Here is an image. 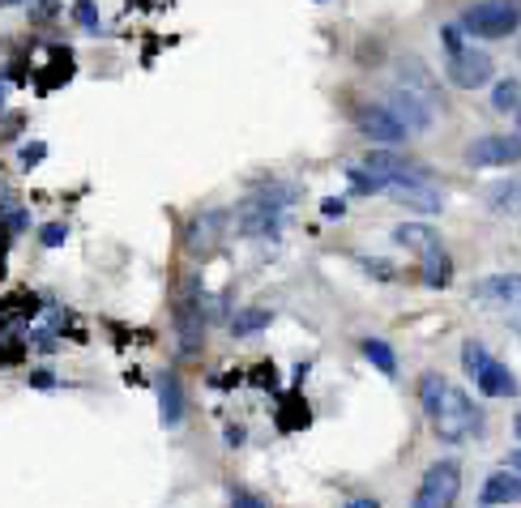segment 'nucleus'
<instances>
[{
	"label": "nucleus",
	"mask_w": 521,
	"mask_h": 508,
	"mask_svg": "<svg viewBox=\"0 0 521 508\" xmlns=\"http://www.w3.org/2000/svg\"><path fill=\"white\" fill-rule=\"evenodd\" d=\"M419 406H423V415H428L432 432L445 444H462L479 423L470 398L440 372H423L419 376Z\"/></svg>",
	"instance_id": "1"
},
{
	"label": "nucleus",
	"mask_w": 521,
	"mask_h": 508,
	"mask_svg": "<svg viewBox=\"0 0 521 508\" xmlns=\"http://www.w3.org/2000/svg\"><path fill=\"white\" fill-rule=\"evenodd\" d=\"M295 188L291 184H270L265 193H252L240 201V210H235V222H240V231L248 235V240H270V235H278L282 227V210L291 205Z\"/></svg>",
	"instance_id": "2"
},
{
	"label": "nucleus",
	"mask_w": 521,
	"mask_h": 508,
	"mask_svg": "<svg viewBox=\"0 0 521 508\" xmlns=\"http://www.w3.org/2000/svg\"><path fill=\"white\" fill-rule=\"evenodd\" d=\"M462 368H466L470 380H475V389L483 393V398H517V393H521L517 376L504 368L500 359L487 355V346L475 342V338L462 342Z\"/></svg>",
	"instance_id": "3"
},
{
	"label": "nucleus",
	"mask_w": 521,
	"mask_h": 508,
	"mask_svg": "<svg viewBox=\"0 0 521 508\" xmlns=\"http://www.w3.org/2000/svg\"><path fill=\"white\" fill-rule=\"evenodd\" d=\"M462 26L475 39H509L521 26V0H475L462 13Z\"/></svg>",
	"instance_id": "4"
},
{
	"label": "nucleus",
	"mask_w": 521,
	"mask_h": 508,
	"mask_svg": "<svg viewBox=\"0 0 521 508\" xmlns=\"http://www.w3.org/2000/svg\"><path fill=\"white\" fill-rule=\"evenodd\" d=\"M457 491H462V466H457V462H436V466L423 470L410 508H453Z\"/></svg>",
	"instance_id": "5"
},
{
	"label": "nucleus",
	"mask_w": 521,
	"mask_h": 508,
	"mask_svg": "<svg viewBox=\"0 0 521 508\" xmlns=\"http://www.w3.org/2000/svg\"><path fill=\"white\" fill-rule=\"evenodd\" d=\"M470 167H517L521 163V133H487L466 146Z\"/></svg>",
	"instance_id": "6"
},
{
	"label": "nucleus",
	"mask_w": 521,
	"mask_h": 508,
	"mask_svg": "<svg viewBox=\"0 0 521 508\" xmlns=\"http://www.w3.org/2000/svg\"><path fill=\"white\" fill-rule=\"evenodd\" d=\"M445 77L457 86V90H479L496 77V60L479 52V47H466V52H457L445 60Z\"/></svg>",
	"instance_id": "7"
},
{
	"label": "nucleus",
	"mask_w": 521,
	"mask_h": 508,
	"mask_svg": "<svg viewBox=\"0 0 521 508\" xmlns=\"http://www.w3.org/2000/svg\"><path fill=\"white\" fill-rule=\"evenodd\" d=\"M385 107L406 124V133H428L432 120H436V103L423 99V94H415V90H406V86L393 90Z\"/></svg>",
	"instance_id": "8"
},
{
	"label": "nucleus",
	"mask_w": 521,
	"mask_h": 508,
	"mask_svg": "<svg viewBox=\"0 0 521 508\" xmlns=\"http://www.w3.org/2000/svg\"><path fill=\"white\" fill-rule=\"evenodd\" d=\"M227 235V214L223 210H205L188 222V235H184V248L193 252V257H210V252L223 244Z\"/></svg>",
	"instance_id": "9"
},
{
	"label": "nucleus",
	"mask_w": 521,
	"mask_h": 508,
	"mask_svg": "<svg viewBox=\"0 0 521 508\" xmlns=\"http://www.w3.org/2000/svg\"><path fill=\"white\" fill-rule=\"evenodd\" d=\"M359 133L368 137V141H376V146H398V141H406L410 133H406V124L393 116L389 107H359Z\"/></svg>",
	"instance_id": "10"
},
{
	"label": "nucleus",
	"mask_w": 521,
	"mask_h": 508,
	"mask_svg": "<svg viewBox=\"0 0 521 508\" xmlns=\"http://www.w3.org/2000/svg\"><path fill=\"white\" fill-rule=\"evenodd\" d=\"M487 308H521V274H492L479 278L475 291H470Z\"/></svg>",
	"instance_id": "11"
},
{
	"label": "nucleus",
	"mask_w": 521,
	"mask_h": 508,
	"mask_svg": "<svg viewBox=\"0 0 521 508\" xmlns=\"http://www.w3.org/2000/svg\"><path fill=\"white\" fill-rule=\"evenodd\" d=\"M385 197H393L398 205H406V210H415V214H440V210H445V188H436L432 180H428V184H402V188H389Z\"/></svg>",
	"instance_id": "12"
},
{
	"label": "nucleus",
	"mask_w": 521,
	"mask_h": 508,
	"mask_svg": "<svg viewBox=\"0 0 521 508\" xmlns=\"http://www.w3.org/2000/svg\"><path fill=\"white\" fill-rule=\"evenodd\" d=\"M393 244L428 261V257L440 252V235L432 227H423V222H402V227H393Z\"/></svg>",
	"instance_id": "13"
},
{
	"label": "nucleus",
	"mask_w": 521,
	"mask_h": 508,
	"mask_svg": "<svg viewBox=\"0 0 521 508\" xmlns=\"http://www.w3.org/2000/svg\"><path fill=\"white\" fill-rule=\"evenodd\" d=\"M483 508H500V504H521V474L513 470H496L487 474L483 483V496H479Z\"/></svg>",
	"instance_id": "14"
},
{
	"label": "nucleus",
	"mask_w": 521,
	"mask_h": 508,
	"mask_svg": "<svg viewBox=\"0 0 521 508\" xmlns=\"http://www.w3.org/2000/svg\"><path fill=\"white\" fill-rule=\"evenodd\" d=\"M180 419H184V393H180V380L167 372L159 380V423L163 427H180Z\"/></svg>",
	"instance_id": "15"
},
{
	"label": "nucleus",
	"mask_w": 521,
	"mask_h": 508,
	"mask_svg": "<svg viewBox=\"0 0 521 508\" xmlns=\"http://www.w3.org/2000/svg\"><path fill=\"white\" fill-rule=\"evenodd\" d=\"M487 210L492 214H521V176H509L487 188Z\"/></svg>",
	"instance_id": "16"
},
{
	"label": "nucleus",
	"mask_w": 521,
	"mask_h": 508,
	"mask_svg": "<svg viewBox=\"0 0 521 508\" xmlns=\"http://www.w3.org/2000/svg\"><path fill=\"white\" fill-rule=\"evenodd\" d=\"M492 111L496 116H509V120L521 116V82L517 77H504V82L492 86Z\"/></svg>",
	"instance_id": "17"
},
{
	"label": "nucleus",
	"mask_w": 521,
	"mask_h": 508,
	"mask_svg": "<svg viewBox=\"0 0 521 508\" xmlns=\"http://www.w3.org/2000/svg\"><path fill=\"white\" fill-rule=\"evenodd\" d=\"M270 321H274L270 308H244V312L231 316V333H235V338H252V333L270 329Z\"/></svg>",
	"instance_id": "18"
},
{
	"label": "nucleus",
	"mask_w": 521,
	"mask_h": 508,
	"mask_svg": "<svg viewBox=\"0 0 521 508\" xmlns=\"http://www.w3.org/2000/svg\"><path fill=\"white\" fill-rule=\"evenodd\" d=\"M363 359H368L381 376H398V355H393V346L381 342V338H363Z\"/></svg>",
	"instance_id": "19"
},
{
	"label": "nucleus",
	"mask_w": 521,
	"mask_h": 508,
	"mask_svg": "<svg viewBox=\"0 0 521 508\" xmlns=\"http://www.w3.org/2000/svg\"><path fill=\"white\" fill-rule=\"evenodd\" d=\"M423 282H428L432 291H440V287H449V282H453V261H449L445 248H440L436 257L423 261Z\"/></svg>",
	"instance_id": "20"
},
{
	"label": "nucleus",
	"mask_w": 521,
	"mask_h": 508,
	"mask_svg": "<svg viewBox=\"0 0 521 508\" xmlns=\"http://www.w3.org/2000/svg\"><path fill=\"white\" fill-rule=\"evenodd\" d=\"M440 39H445V52H449V56L466 52V26H462V22H449V26H440Z\"/></svg>",
	"instance_id": "21"
},
{
	"label": "nucleus",
	"mask_w": 521,
	"mask_h": 508,
	"mask_svg": "<svg viewBox=\"0 0 521 508\" xmlns=\"http://www.w3.org/2000/svg\"><path fill=\"white\" fill-rule=\"evenodd\" d=\"M73 22L82 26V30H99V9H94L90 0H77V5H73Z\"/></svg>",
	"instance_id": "22"
},
{
	"label": "nucleus",
	"mask_w": 521,
	"mask_h": 508,
	"mask_svg": "<svg viewBox=\"0 0 521 508\" xmlns=\"http://www.w3.org/2000/svg\"><path fill=\"white\" fill-rule=\"evenodd\" d=\"M39 240H43V248H60V244L69 240V227H65V222H47Z\"/></svg>",
	"instance_id": "23"
},
{
	"label": "nucleus",
	"mask_w": 521,
	"mask_h": 508,
	"mask_svg": "<svg viewBox=\"0 0 521 508\" xmlns=\"http://www.w3.org/2000/svg\"><path fill=\"white\" fill-rule=\"evenodd\" d=\"M5 227H9V240H13V235H22L30 227V214H22L18 205H9V210H5Z\"/></svg>",
	"instance_id": "24"
},
{
	"label": "nucleus",
	"mask_w": 521,
	"mask_h": 508,
	"mask_svg": "<svg viewBox=\"0 0 521 508\" xmlns=\"http://www.w3.org/2000/svg\"><path fill=\"white\" fill-rule=\"evenodd\" d=\"M60 5H56V0H30V18H52V13H56Z\"/></svg>",
	"instance_id": "25"
},
{
	"label": "nucleus",
	"mask_w": 521,
	"mask_h": 508,
	"mask_svg": "<svg viewBox=\"0 0 521 508\" xmlns=\"http://www.w3.org/2000/svg\"><path fill=\"white\" fill-rule=\"evenodd\" d=\"M231 508H265V504L252 496V491H235V496H231Z\"/></svg>",
	"instance_id": "26"
},
{
	"label": "nucleus",
	"mask_w": 521,
	"mask_h": 508,
	"mask_svg": "<svg viewBox=\"0 0 521 508\" xmlns=\"http://www.w3.org/2000/svg\"><path fill=\"white\" fill-rule=\"evenodd\" d=\"M321 214H325V218H342V214H346V201H342V197H329V201L321 205Z\"/></svg>",
	"instance_id": "27"
},
{
	"label": "nucleus",
	"mask_w": 521,
	"mask_h": 508,
	"mask_svg": "<svg viewBox=\"0 0 521 508\" xmlns=\"http://www.w3.org/2000/svg\"><path fill=\"white\" fill-rule=\"evenodd\" d=\"M363 269H368V274H376V278H393V265H389V261H363Z\"/></svg>",
	"instance_id": "28"
},
{
	"label": "nucleus",
	"mask_w": 521,
	"mask_h": 508,
	"mask_svg": "<svg viewBox=\"0 0 521 508\" xmlns=\"http://www.w3.org/2000/svg\"><path fill=\"white\" fill-rule=\"evenodd\" d=\"M43 154H47V146H39V141H35V146L22 150V163H26V167H30V163H43Z\"/></svg>",
	"instance_id": "29"
},
{
	"label": "nucleus",
	"mask_w": 521,
	"mask_h": 508,
	"mask_svg": "<svg viewBox=\"0 0 521 508\" xmlns=\"http://www.w3.org/2000/svg\"><path fill=\"white\" fill-rule=\"evenodd\" d=\"M504 470H513V474H521V449H513L509 457H504Z\"/></svg>",
	"instance_id": "30"
},
{
	"label": "nucleus",
	"mask_w": 521,
	"mask_h": 508,
	"mask_svg": "<svg viewBox=\"0 0 521 508\" xmlns=\"http://www.w3.org/2000/svg\"><path fill=\"white\" fill-rule=\"evenodd\" d=\"M227 444L235 449V444H244V427H227Z\"/></svg>",
	"instance_id": "31"
},
{
	"label": "nucleus",
	"mask_w": 521,
	"mask_h": 508,
	"mask_svg": "<svg viewBox=\"0 0 521 508\" xmlns=\"http://www.w3.org/2000/svg\"><path fill=\"white\" fill-rule=\"evenodd\" d=\"M346 508H381V504H376V500H368V496H363V500H351V504H346Z\"/></svg>",
	"instance_id": "32"
},
{
	"label": "nucleus",
	"mask_w": 521,
	"mask_h": 508,
	"mask_svg": "<svg viewBox=\"0 0 521 508\" xmlns=\"http://www.w3.org/2000/svg\"><path fill=\"white\" fill-rule=\"evenodd\" d=\"M13 5H26V0H5V9H13Z\"/></svg>",
	"instance_id": "33"
},
{
	"label": "nucleus",
	"mask_w": 521,
	"mask_h": 508,
	"mask_svg": "<svg viewBox=\"0 0 521 508\" xmlns=\"http://www.w3.org/2000/svg\"><path fill=\"white\" fill-rule=\"evenodd\" d=\"M513 427H517V440H521V415H517V419H513Z\"/></svg>",
	"instance_id": "34"
},
{
	"label": "nucleus",
	"mask_w": 521,
	"mask_h": 508,
	"mask_svg": "<svg viewBox=\"0 0 521 508\" xmlns=\"http://www.w3.org/2000/svg\"><path fill=\"white\" fill-rule=\"evenodd\" d=\"M517 60H521V47H517Z\"/></svg>",
	"instance_id": "35"
}]
</instances>
